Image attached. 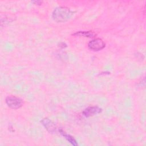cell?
<instances>
[{
    "mask_svg": "<svg viewBox=\"0 0 146 146\" xmlns=\"http://www.w3.org/2000/svg\"><path fill=\"white\" fill-rule=\"evenodd\" d=\"M102 109L98 106H90L83 111V115L87 117H89L102 112Z\"/></svg>",
    "mask_w": 146,
    "mask_h": 146,
    "instance_id": "cell-5",
    "label": "cell"
},
{
    "mask_svg": "<svg viewBox=\"0 0 146 146\" xmlns=\"http://www.w3.org/2000/svg\"><path fill=\"white\" fill-rule=\"evenodd\" d=\"M75 36H83L86 38H93L96 35V34L92 31H79L72 34Z\"/></svg>",
    "mask_w": 146,
    "mask_h": 146,
    "instance_id": "cell-6",
    "label": "cell"
},
{
    "mask_svg": "<svg viewBox=\"0 0 146 146\" xmlns=\"http://www.w3.org/2000/svg\"><path fill=\"white\" fill-rule=\"evenodd\" d=\"M40 123L50 133L55 134L59 132V129L57 127L56 125L49 119L43 118L41 120Z\"/></svg>",
    "mask_w": 146,
    "mask_h": 146,
    "instance_id": "cell-4",
    "label": "cell"
},
{
    "mask_svg": "<svg viewBox=\"0 0 146 146\" xmlns=\"http://www.w3.org/2000/svg\"><path fill=\"white\" fill-rule=\"evenodd\" d=\"M5 102L9 108L14 110L19 109L23 105V102L22 99L17 96L13 95L7 96L5 99Z\"/></svg>",
    "mask_w": 146,
    "mask_h": 146,
    "instance_id": "cell-2",
    "label": "cell"
},
{
    "mask_svg": "<svg viewBox=\"0 0 146 146\" xmlns=\"http://www.w3.org/2000/svg\"><path fill=\"white\" fill-rule=\"evenodd\" d=\"M59 47L60 48H65L67 47V44L64 42H60L59 44Z\"/></svg>",
    "mask_w": 146,
    "mask_h": 146,
    "instance_id": "cell-9",
    "label": "cell"
},
{
    "mask_svg": "<svg viewBox=\"0 0 146 146\" xmlns=\"http://www.w3.org/2000/svg\"><path fill=\"white\" fill-rule=\"evenodd\" d=\"M31 2L36 5H40L43 3V2L41 1H31Z\"/></svg>",
    "mask_w": 146,
    "mask_h": 146,
    "instance_id": "cell-8",
    "label": "cell"
},
{
    "mask_svg": "<svg viewBox=\"0 0 146 146\" xmlns=\"http://www.w3.org/2000/svg\"><path fill=\"white\" fill-rule=\"evenodd\" d=\"M59 132L70 143H71L72 145L76 146L78 145V143L76 142V140L74 139V137L72 136H71L69 134H67L66 132H65L62 129H59Z\"/></svg>",
    "mask_w": 146,
    "mask_h": 146,
    "instance_id": "cell-7",
    "label": "cell"
},
{
    "mask_svg": "<svg viewBox=\"0 0 146 146\" xmlns=\"http://www.w3.org/2000/svg\"><path fill=\"white\" fill-rule=\"evenodd\" d=\"M73 15V12L68 7L59 6L56 7L52 13V18L56 22H64L69 20Z\"/></svg>",
    "mask_w": 146,
    "mask_h": 146,
    "instance_id": "cell-1",
    "label": "cell"
},
{
    "mask_svg": "<svg viewBox=\"0 0 146 146\" xmlns=\"http://www.w3.org/2000/svg\"><path fill=\"white\" fill-rule=\"evenodd\" d=\"M87 46L90 50L98 51L103 50L105 47L106 43L102 39L97 38L90 40L88 43Z\"/></svg>",
    "mask_w": 146,
    "mask_h": 146,
    "instance_id": "cell-3",
    "label": "cell"
}]
</instances>
